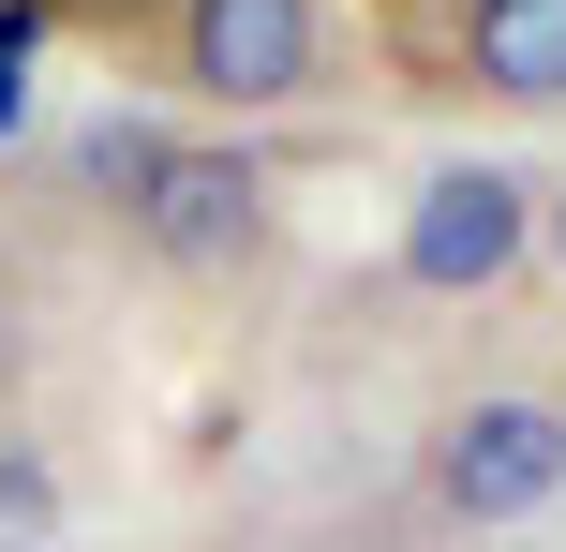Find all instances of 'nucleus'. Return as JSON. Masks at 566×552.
Listing matches in <instances>:
<instances>
[{
  "label": "nucleus",
  "instance_id": "4",
  "mask_svg": "<svg viewBox=\"0 0 566 552\" xmlns=\"http://www.w3.org/2000/svg\"><path fill=\"white\" fill-rule=\"evenodd\" d=\"M537 254V179L522 165H432L402 209V299H492Z\"/></svg>",
  "mask_w": 566,
  "mask_h": 552
},
{
  "label": "nucleus",
  "instance_id": "8",
  "mask_svg": "<svg viewBox=\"0 0 566 552\" xmlns=\"http://www.w3.org/2000/svg\"><path fill=\"white\" fill-rule=\"evenodd\" d=\"M492 552H537V538H492Z\"/></svg>",
  "mask_w": 566,
  "mask_h": 552
},
{
  "label": "nucleus",
  "instance_id": "5",
  "mask_svg": "<svg viewBox=\"0 0 566 552\" xmlns=\"http://www.w3.org/2000/svg\"><path fill=\"white\" fill-rule=\"evenodd\" d=\"M418 60L478 105H566V0H448Z\"/></svg>",
  "mask_w": 566,
  "mask_h": 552
},
{
  "label": "nucleus",
  "instance_id": "3",
  "mask_svg": "<svg viewBox=\"0 0 566 552\" xmlns=\"http://www.w3.org/2000/svg\"><path fill=\"white\" fill-rule=\"evenodd\" d=\"M165 75L224 119L328 90V0H165Z\"/></svg>",
  "mask_w": 566,
  "mask_h": 552
},
{
  "label": "nucleus",
  "instance_id": "2",
  "mask_svg": "<svg viewBox=\"0 0 566 552\" xmlns=\"http://www.w3.org/2000/svg\"><path fill=\"white\" fill-rule=\"evenodd\" d=\"M418 508L448 538H522L566 508V388H462L418 434Z\"/></svg>",
  "mask_w": 566,
  "mask_h": 552
},
{
  "label": "nucleus",
  "instance_id": "6",
  "mask_svg": "<svg viewBox=\"0 0 566 552\" xmlns=\"http://www.w3.org/2000/svg\"><path fill=\"white\" fill-rule=\"evenodd\" d=\"M0 552H60V464L0 434Z\"/></svg>",
  "mask_w": 566,
  "mask_h": 552
},
{
  "label": "nucleus",
  "instance_id": "1",
  "mask_svg": "<svg viewBox=\"0 0 566 552\" xmlns=\"http://www.w3.org/2000/svg\"><path fill=\"white\" fill-rule=\"evenodd\" d=\"M90 179L119 195L135 254L165 284H195V299H239V284L283 269V195H269L254 149H224V135H90Z\"/></svg>",
  "mask_w": 566,
  "mask_h": 552
},
{
  "label": "nucleus",
  "instance_id": "7",
  "mask_svg": "<svg viewBox=\"0 0 566 552\" xmlns=\"http://www.w3.org/2000/svg\"><path fill=\"white\" fill-rule=\"evenodd\" d=\"M537 254H552V269H566V195H552V209H537Z\"/></svg>",
  "mask_w": 566,
  "mask_h": 552
}]
</instances>
